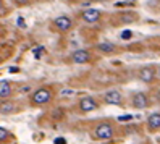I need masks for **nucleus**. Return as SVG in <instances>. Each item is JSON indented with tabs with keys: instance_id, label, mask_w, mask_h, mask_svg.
<instances>
[{
	"instance_id": "obj_1",
	"label": "nucleus",
	"mask_w": 160,
	"mask_h": 144,
	"mask_svg": "<svg viewBox=\"0 0 160 144\" xmlns=\"http://www.w3.org/2000/svg\"><path fill=\"white\" fill-rule=\"evenodd\" d=\"M53 97V91L50 88H39L31 94V104L32 105H44L47 102H50Z\"/></svg>"
},
{
	"instance_id": "obj_2",
	"label": "nucleus",
	"mask_w": 160,
	"mask_h": 144,
	"mask_svg": "<svg viewBox=\"0 0 160 144\" xmlns=\"http://www.w3.org/2000/svg\"><path fill=\"white\" fill-rule=\"evenodd\" d=\"M113 126L110 123L103 121L100 125H97V128L94 130V138L99 139V141H107V139H112L113 138Z\"/></svg>"
},
{
	"instance_id": "obj_3",
	"label": "nucleus",
	"mask_w": 160,
	"mask_h": 144,
	"mask_svg": "<svg viewBox=\"0 0 160 144\" xmlns=\"http://www.w3.org/2000/svg\"><path fill=\"white\" fill-rule=\"evenodd\" d=\"M53 26H55V29L57 31H62V33H67L71 29V26H73V21H71V18L67 16V15H62V16H57L53 20Z\"/></svg>"
},
{
	"instance_id": "obj_4",
	"label": "nucleus",
	"mask_w": 160,
	"mask_h": 144,
	"mask_svg": "<svg viewBox=\"0 0 160 144\" xmlns=\"http://www.w3.org/2000/svg\"><path fill=\"white\" fill-rule=\"evenodd\" d=\"M157 76V66H144L139 70V80L142 83H152Z\"/></svg>"
},
{
	"instance_id": "obj_5",
	"label": "nucleus",
	"mask_w": 160,
	"mask_h": 144,
	"mask_svg": "<svg viewBox=\"0 0 160 144\" xmlns=\"http://www.w3.org/2000/svg\"><path fill=\"white\" fill-rule=\"evenodd\" d=\"M131 104H133L134 109H147L149 107V97L146 92H136L131 99Z\"/></svg>"
},
{
	"instance_id": "obj_6",
	"label": "nucleus",
	"mask_w": 160,
	"mask_h": 144,
	"mask_svg": "<svg viewBox=\"0 0 160 144\" xmlns=\"http://www.w3.org/2000/svg\"><path fill=\"white\" fill-rule=\"evenodd\" d=\"M78 107H79V110L81 112H92V110H97L99 109V104L96 102V99L94 97H82L81 100H79V104H78Z\"/></svg>"
},
{
	"instance_id": "obj_7",
	"label": "nucleus",
	"mask_w": 160,
	"mask_h": 144,
	"mask_svg": "<svg viewBox=\"0 0 160 144\" xmlns=\"http://www.w3.org/2000/svg\"><path fill=\"white\" fill-rule=\"evenodd\" d=\"M103 102L110 104V105H120L121 102H123V97H121L120 91L112 89V91H107L105 94H103Z\"/></svg>"
},
{
	"instance_id": "obj_8",
	"label": "nucleus",
	"mask_w": 160,
	"mask_h": 144,
	"mask_svg": "<svg viewBox=\"0 0 160 144\" xmlns=\"http://www.w3.org/2000/svg\"><path fill=\"white\" fill-rule=\"evenodd\" d=\"M71 60H73L74 63H79V65L88 63V62H91V52L86 50V49L74 50V52L71 54Z\"/></svg>"
},
{
	"instance_id": "obj_9",
	"label": "nucleus",
	"mask_w": 160,
	"mask_h": 144,
	"mask_svg": "<svg viewBox=\"0 0 160 144\" xmlns=\"http://www.w3.org/2000/svg\"><path fill=\"white\" fill-rule=\"evenodd\" d=\"M100 16H102V13L99 10H96V8H88V10H84L81 13V18L86 23H96L100 20Z\"/></svg>"
},
{
	"instance_id": "obj_10",
	"label": "nucleus",
	"mask_w": 160,
	"mask_h": 144,
	"mask_svg": "<svg viewBox=\"0 0 160 144\" xmlns=\"http://www.w3.org/2000/svg\"><path fill=\"white\" fill-rule=\"evenodd\" d=\"M13 92V86L10 81H0V99L7 100Z\"/></svg>"
},
{
	"instance_id": "obj_11",
	"label": "nucleus",
	"mask_w": 160,
	"mask_h": 144,
	"mask_svg": "<svg viewBox=\"0 0 160 144\" xmlns=\"http://www.w3.org/2000/svg\"><path fill=\"white\" fill-rule=\"evenodd\" d=\"M147 126H149L150 131H157V130L160 128V113H158V112H154L152 115H149Z\"/></svg>"
},
{
	"instance_id": "obj_12",
	"label": "nucleus",
	"mask_w": 160,
	"mask_h": 144,
	"mask_svg": "<svg viewBox=\"0 0 160 144\" xmlns=\"http://www.w3.org/2000/svg\"><path fill=\"white\" fill-rule=\"evenodd\" d=\"M97 50H100L102 54H113L117 52V45L113 42H100L97 44Z\"/></svg>"
},
{
	"instance_id": "obj_13",
	"label": "nucleus",
	"mask_w": 160,
	"mask_h": 144,
	"mask_svg": "<svg viewBox=\"0 0 160 144\" xmlns=\"http://www.w3.org/2000/svg\"><path fill=\"white\" fill-rule=\"evenodd\" d=\"M15 112V104L13 102H8V100H3L0 102V113L3 115H10Z\"/></svg>"
},
{
	"instance_id": "obj_14",
	"label": "nucleus",
	"mask_w": 160,
	"mask_h": 144,
	"mask_svg": "<svg viewBox=\"0 0 160 144\" xmlns=\"http://www.w3.org/2000/svg\"><path fill=\"white\" fill-rule=\"evenodd\" d=\"M8 136H10V133H8V130H5V128H0V142L5 141V139H8Z\"/></svg>"
},
{
	"instance_id": "obj_15",
	"label": "nucleus",
	"mask_w": 160,
	"mask_h": 144,
	"mask_svg": "<svg viewBox=\"0 0 160 144\" xmlns=\"http://www.w3.org/2000/svg\"><path fill=\"white\" fill-rule=\"evenodd\" d=\"M16 7H24V5H29L31 0H13Z\"/></svg>"
},
{
	"instance_id": "obj_16",
	"label": "nucleus",
	"mask_w": 160,
	"mask_h": 144,
	"mask_svg": "<svg viewBox=\"0 0 160 144\" xmlns=\"http://www.w3.org/2000/svg\"><path fill=\"white\" fill-rule=\"evenodd\" d=\"M131 118H133L131 115H121V117H118L117 120H118V121H121V123H125V121H129Z\"/></svg>"
},
{
	"instance_id": "obj_17",
	"label": "nucleus",
	"mask_w": 160,
	"mask_h": 144,
	"mask_svg": "<svg viewBox=\"0 0 160 144\" xmlns=\"http://www.w3.org/2000/svg\"><path fill=\"white\" fill-rule=\"evenodd\" d=\"M5 13H7V8L3 5V0H0V16H3Z\"/></svg>"
},
{
	"instance_id": "obj_18",
	"label": "nucleus",
	"mask_w": 160,
	"mask_h": 144,
	"mask_svg": "<svg viewBox=\"0 0 160 144\" xmlns=\"http://www.w3.org/2000/svg\"><path fill=\"white\" fill-rule=\"evenodd\" d=\"M131 36H133L131 31H123V33H121V37H123V39H129Z\"/></svg>"
},
{
	"instance_id": "obj_19",
	"label": "nucleus",
	"mask_w": 160,
	"mask_h": 144,
	"mask_svg": "<svg viewBox=\"0 0 160 144\" xmlns=\"http://www.w3.org/2000/svg\"><path fill=\"white\" fill-rule=\"evenodd\" d=\"M42 50H44L42 47H39V49H36V50H34V54H36V57H37V59H39V54H41Z\"/></svg>"
},
{
	"instance_id": "obj_20",
	"label": "nucleus",
	"mask_w": 160,
	"mask_h": 144,
	"mask_svg": "<svg viewBox=\"0 0 160 144\" xmlns=\"http://www.w3.org/2000/svg\"><path fill=\"white\" fill-rule=\"evenodd\" d=\"M55 144H65V139L58 138V139H55Z\"/></svg>"
},
{
	"instance_id": "obj_21",
	"label": "nucleus",
	"mask_w": 160,
	"mask_h": 144,
	"mask_svg": "<svg viewBox=\"0 0 160 144\" xmlns=\"http://www.w3.org/2000/svg\"><path fill=\"white\" fill-rule=\"evenodd\" d=\"M97 2H105V0H97Z\"/></svg>"
}]
</instances>
